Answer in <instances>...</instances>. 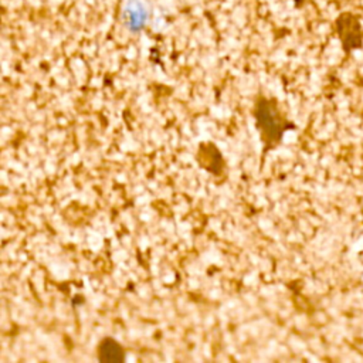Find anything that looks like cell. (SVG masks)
<instances>
[{"instance_id": "6da1fadb", "label": "cell", "mask_w": 363, "mask_h": 363, "mask_svg": "<svg viewBox=\"0 0 363 363\" xmlns=\"http://www.w3.org/2000/svg\"><path fill=\"white\" fill-rule=\"evenodd\" d=\"M257 121L264 138L274 142L279 138L282 132V122L279 119L278 111L269 101H259L257 106Z\"/></svg>"}, {"instance_id": "7a4b0ae2", "label": "cell", "mask_w": 363, "mask_h": 363, "mask_svg": "<svg viewBox=\"0 0 363 363\" xmlns=\"http://www.w3.org/2000/svg\"><path fill=\"white\" fill-rule=\"evenodd\" d=\"M98 359L104 362H122L125 359V353L115 339L105 337L98 346Z\"/></svg>"}]
</instances>
